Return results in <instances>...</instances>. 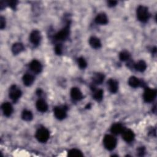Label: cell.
I'll return each mask as SVG.
<instances>
[{"instance_id": "cell-1", "label": "cell", "mask_w": 157, "mask_h": 157, "mask_svg": "<svg viewBox=\"0 0 157 157\" xmlns=\"http://www.w3.org/2000/svg\"><path fill=\"white\" fill-rule=\"evenodd\" d=\"M136 13L138 20L143 23L147 22L150 17V13L148 11V9L144 6H138Z\"/></svg>"}, {"instance_id": "cell-2", "label": "cell", "mask_w": 157, "mask_h": 157, "mask_svg": "<svg viewBox=\"0 0 157 157\" xmlns=\"http://www.w3.org/2000/svg\"><path fill=\"white\" fill-rule=\"evenodd\" d=\"M70 31V22H67L66 25L61 29L59 31L57 32L53 36L55 40L57 41H64L65 40L69 35Z\"/></svg>"}, {"instance_id": "cell-3", "label": "cell", "mask_w": 157, "mask_h": 157, "mask_svg": "<svg viewBox=\"0 0 157 157\" xmlns=\"http://www.w3.org/2000/svg\"><path fill=\"white\" fill-rule=\"evenodd\" d=\"M103 144L104 147L107 150L111 151L115 148L117 144V140L114 136L112 135L107 134L104 137Z\"/></svg>"}, {"instance_id": "cell-4", "label": "cell", "mask_w": 157, "mask_h": 157, "mask_svg": "<svg viewBox=\"0 0 157 157\" xmlns=\"http://www.w3.org/2000/svg\"><path fill=\"white\" fill-rule=\"evenodd\" d=\"M36 139L41 143H45L50 137V132L45 128H39L35 134Z\"/></svg>"}, {"instance_id": "cell-5", "label": "cell", "mask_w": 157, "mask_h": 157, "mask_svg": "<svg viewBox=\"0 0 157 157\" xmlns=\"http://www.w3.org/2000/svg\"><path fill=\"white\" fill-rule=\"evenodd\" d=\"M156 90L155 89H152L148 87H145L144 93L143 94L144 100L146 102H153L156 96Z\"/></svg>"}, {"instance_id": "cell-6", "label": "cell", "mask_w": 157, "mask_h": 157, "mask_svg": "<svg viewBox=\"0 0 157 157\" xmlns=\"http://www.w3.org/2000/svg\"><path fill=\"white\" fill-rule=\"evenodd\" d=\"M21 91L16 85H13L10 87L9 96L13 102H16L21 97Z\"/></svg>"}, {"instance_id": "cell-7", "label": "cell", "mask_w": 157, "mask_h": 157, "mask_svg": "<svg viewBox=\"0 0 157 157\" xmlns=\"http://www.w3.org/2000/svg\"><path fill=\"white\" fill-rule=\"evenodd\" d=\"M67 107L65 106H56L53 109L55 117L59 120H62L66 117Z\"/></svg>"}, {"instance_id": "cell-8", "label": "cell", "mask_w": 157, "mask_h": 157, "mask_svg": "<svg viewBox=\"0 0 157 157\" xmlns=\"http://www.w3.org/2000/svg\"><path fill=\"white\" fill-rule=\"evenodd\" d=\"M42 36L40 32L38 30H33L29 35V40L34 46H37L40 43Z\"/></svg>"}, {"instance_id": "cell-9", "label": "cell", "mask_w": 157, "mask_h": 157, "mask_svg": "<svg viewBox=\"0 0 157 157\" xmlns=\"http://www.w3.org/2000/svg\"><path fill=\"white\" fill-rule=\"evenodd\" d=\"M29 68L34 73L39 74L42 70V66L40 61L37 59H33L29 63Z\"/></svg>"}, {"instance_id": "cell-10", "label": "cell", "mask_w": 157, "mask_h": 157, "mask_svg": "<svg viewBox=\"0 0 157 157\" xmlns=\"http://www.w3.org/2000/svg\"><path fill=\"white\" fill-rule=\"evenodd\" d=\"M135 137V134L134 132L129 129H124L122 132V138L126 142H131L134 140Z\"/></svg>"}, {"instance_id": "cell-11", "label": "cell", "mask_w": 157, "mask_h": 157, "mask_svg": "<svg viewBox=\"0 0 157 157\" xmlns=\"http://www.w3.org/2000/svg\"><path fill=\"white\" fill-rule=\"evenodd\" d=\"M71 98L75 101H80L83 99V94L80 89L77 87H72L70 91Z\"/></svg>"}, {"instance_id": "cell-12", "label": "cell", "mask_w": 157, "mask_h": 157, "mask_svg": "<svg viewBox=\"0 0 157 157\" xmlns=\"http://www.w3.org/2000/svg\"><path fill=\"white\" fill-rule=\"evenodd\" d=\"M107 87L109 91L112 93H115L118 89V83L117 80L113 78H110L107 82Z\"/></svg>"}, {"instance_id": "cell-13", "label": "cell", "mask_w": 157, "mask_h": 157, "mask_svg": "<svg viewBox=\"0 0 157 157\" xmlns=\"http://www.w3.org/2000/svg\"><path fill=\"white\" fill-rule=\"evenodd\" d=\"M1 109H2L4 115L7 117H10L12 115L13 110L12 105H11L10 103H9L8 102H4L1 105Z\"/></svg>"}, {"instance_id": "cell-14", "label": "cell", "mask_w": 157, "mask_h": 157, "mask_svg": "<svg viewBox=\"0 0 157 157\" xmlns=\"http://www.w3.org/2000/svg\"><path fill=\"white\" fill-rule=\"evenodd\" d=\"M37 110L40 112H45L48 110V104L44 99H39L36 103Z\"/></svg>"}, {"instance_id": "cell-15", "label": "cell", "mask_w": 157, "mask_h": 157, "mask_svg": "<svg viewBox=\"0 0 157 157\" xmlns=\"http://www.w3.org/2000/svg\"><path fill=\"white\" fill-rule=\"evenodd\" d=\"M95 22L99 25H106L108 23V18L105 13H98L95 18Z\"/></svg>"}, {"instance_id": "cell-16", "label": "cell", "mask_w": 157, "mask_h": 157, "mask_svg": "<svg viewBox=\"0 0 157 157\" xmlns=\"http://www.w3.org/2000/svg\"><path fill=\"white\" fill-rule=\"evenodd\" d=\"M123 126L120 123H115L113 124L110 128V131L112 134L117 135L120 133H122V132L124 130Z\"/></svg>"}, {"instance_id": "cell-17", "label": "cell", "mask_w": 157, "mask_h": 157, "mask_svg": "<svg viewBox=\"0 0 157 157\" xmlns=\"http://www.w3.org/2000/svg\"><path fill=\"white\" fill-rule=\"evenodd\" d=\"M89 44L92 48L95 49L101 47V42L100 39L94 36H92L89 39Z\"/></svg>"}, {"instance_id": "cell-18", "label": "cell", "mask_w": 157, "mask_h": 157, "mask_svg": "<svg viewBox=\"0 0 157 157\" xmlns=\"http://www.w3.org/2000/svg\"><path fill=\"white\" fill-rule=\"evenodd\" d=\"M94 89H91L93 90V98L94 100H96L98 102H100L103 99V90L101 89L96 90L95 88H93Z\"/></svg>"}, {"instance_id": "cell-19", "label": "cell", "mask_w": 157, "mask_h": 157, "mask_svg": "<svg viewBox=\"0 0 157 157\" xmlns=\"http://www.w3.org/2000/svg\"><path fill=\"white\" fill-rule=\"evenodd\" d=\"M128 85L132 88H137L142 85V82L136 77L131 76L128 79Z\"/></svg>"}, {"instance_id": "cell-20", "label": "cell", "mask_w": 157, "mask_h": 157, "mask_svg": "<svg viewBox=\"0 0 157 157\" xmlns=\"http://www.w3.org/2000/svg\"><path fill=\"white\" fill-rule=\"evenodd\" d=\"M24 49H25V47H24L23 44H21L20 42L14 43L12 46V52L13 53V55L19 54L22 51H23Z\"/></svg>"}, {"instance_id": "cell-21", "label": "cell", "mask_w": 157, "mask_h": 157, "mask_svg": "<svg viewBox=\"0 0 157 157\" xmlns=\"http://www.w3.org/2000/svg\"><path fill=\"white\" fill-rule=\"evenodd\" d=\"M22 80H23V82L25 86H29L33 83V82L34 81V77L31 74L27 73L23 75Z\"/></svg>"}, {"instance_id": "cell-22", "label": "cell", "mask_w": 157, "mask_h": 157, "mask_svg": "<svg viewBox=\"0 0 157 157\" xmlns=\"http://www.w3.org/2000/svg\"><path fill=\"white\" fill-rule=\"evenodd\" d=\"M134 68L138 72H143L147 69V64L144 60H139L136 63H134Z\"/></svg>"}, {"instance_id": "cell-23", "label": "cell", "mask_w": 157, "mask_h": 157, "mask_svg": "<svg viewBox=\"0 0 157 157\" xmlns=\"http://www.w3.org/2000/svg\"><path fill=\"white\" fill-rule=\"evenodd\" d=\"M104 78H105V76L102 73L98 72L93 75L92 80L94 84L101 85L104 82Z\"/></svg>"}, {"instance_id": "cell-24", "label": "cell", "mask_w": 157, "mask_h": 157, "mask_svg": "<svg viewBox=\"0 0 157 157\" xmlns=\"http://www.w3.org/2000/svg\"><path fill=\"white\" fill-rule=\"evenodd\" d=\"M67 156L70 157H81L83 156V154L80 150L77 148H72L68 151Z\"/></svg>"}, {"instance_id": "cell-25", "label": "cell", "mask_w": 157, "mask_h": 157, "mask_svg": "<svg viewBox=\"0 0 157 157\" xmlns=\"http://www.w3.org/2000/svg\"><path fill=\"white\" fill-rule=\"evenodd\" d=\"M21 118L26 121H30L33 118V113L28 110H24L21 113Z\"/></svg>"}, {"instance_id": "cell-26", "label": "cell", "mask_w": 157, "mask_h": 157, "mask_svg": "<svg viewBox=\"0 0 157 157\" xmlns=\"http://www.w3.org/2000/svg\"><path fill=\"white\" fill-rule=\"evenodd\" d=\"M131 58L130 53L127 50H123L119 54V58L121 61H129Z\"/></svg>"}, {"instance_id": "cell-27", "label": "cell", "mask_w": 157, "mask_h": 157, "mask_svg": "<svg viewBox=\"0 0 157 157\" xmlns=\"http://www.w3.org/2000/svg\"><path fill=\"white\" fill-rule=\"evenodd\" d=\"M78 66L80 69H85L87 66V63L83 57H79L77 58Z\"/></svg>"}, {"instance_id": "cell-28", "label": "cell", "mask_w": 157, "mask_h": 157, "mask_svg": "<svg viewBox=\"0 0 157 157\" xmlns=\"http://www.w3.org/2000/svg\"><path fill=\"white\" fill-rule=\"evenodd\" d=\"M55 52L58 55H60L62 54L63 46L61 44H57V45L55 47Z\"/></svg>"}, {"instance_id": "cell-29", "label": "cell", "mask_w": 157, "mask_h": 157, "mask_svg": "<svg viewBox=\"0 0 157 157\" xmlns=\"http://www.w3.org/2000/svg\"><path fill=\"white\" fill-rule=\"evenodd\" d=\"M7 6H9L11 9L13 10H15L16 9L17 5L18 4L17 1H7Z\"/></svg>"}, {"instance_id": "cell-30", "label": "cell", "mask_w": 157, "mask_h": 157, "mask_svg": "<svg viewBox=\"0 0 157 157\" xmlns=\"http://www.w3.org/2000/svg\"><path fill=\"white\" fill-rule=\"evenodd\" d=\"M6 24V22L5 18L1 16L0 17V28H1V29H3L5 28Z\"/></svg>"}, {"instance_id": "cell-31", "label": "cell", "mask_w": 157, "mask_h": 157, "mask_svg": "<svg viewBox=\"0 0 157 157\" xmlns=\"http://www.w3.org/2000/svg\"><path fill=\"white\" fill-rule=\"evenodd\" d=\"M145 151V148L144 147H140L137 149V155L140 156H144Z\"/></svg>"}, {"instance_id": "cell-32", "label": "cell", "mask_w": 157, "mask_h": 157, "mask_svg": "<svg viewBox=\"0 0 157 157\" xmlns=\"http://www.w3.org/2000/svg\"><path fill=\"white\" fill-rule=\"evenodd\" d=\"M117 2H118L117 1H107V4H108L109 7H112L115 6L117 5Z\"/></svg>"}, {"instance_id": "cell-33", "label": "cell", "mask_w": 157, "mask_h": 157, "mask_svg": "<svg viewBox=\"0 0 157 157\" xmlns=\"http://www.w3.org/2000/svg\"><path fill=\"white\" fill-rule=\"evenodd\" d=\"M6 6H7V2L6 1H1V2H0V9H1V10H2L3 9H4Z\"/></svg>"}, {"instance_id": "cell-34", "label": "cell", "mask_w": 157, "mask_h": 157, "mask_svg": "<svg viewBox=\"0 0 157 157\" xmlns=\"http://www.w3.org/2000/svg\"><path fill=\"white\" fill-rule=\"evenodd\" d=\"M36 93H37V94L38 96H40L42 94V91L40 89H38L37 90V91H36Z\"/></svg>"}, {"instance_id": "cell-35", "label": "cell", "mask_w": 157, "mask_h": 157, "mask_svg": "<svg viewBox=\"0 0 157 157\" xmlns=\"http://www.w3.org/2000/svg\"><path fill=\"white\" fill-rule=\"evenodd\" d=\"M152 53L155 54L156 53V47H154L153 49H152Z\"/></svg>"}, {"instance_id": "cell-36", "label": "cell", "mask_w": 157, "mask_h": 157, "mask_svg": "<svg viewBox=\"0 0 157 157\" xmlns=\"http://www.w3.org/2000/svg\"><path fill=\"white\" fill-rule=\"evenodd\" d=\"M90 107H91V104H90V103L88 104L85 106V108H86V109H90Z\"/></svg>"}]
</instances>
